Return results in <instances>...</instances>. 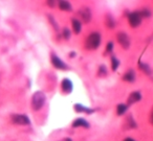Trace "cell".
<instances>
[{
    "instance_id": "1",
    "label": "cell",
    "mask_w": 153,
    "mask_h": 141,
    "mask_svg": "<svg viewBox=\"0 0 153 141\" xmlns=\"http://www.w3.org/2000/svg\"><path fill=\"white\" fill-rule=\"evenodd\" d=\"M45 104V95L41 91H37L34 93L33 98H31V107L35 111L40 110Z\"/></svg>"
},
{
    "instance_id": "2",
    "label": "cell",
    "mask_w": 153,
    "mask_h": 141,
    "mask_svg": "<svg viewBox=\"0 0 153 141\" xmlns=\"http://www.w3.org/2000/svg\"><path fill=\"white\" fill-rule=\"evenodd\" d=\"M101 43V36L98 33H92L89 35V37L86 40V47L88 49H95L98 48Z\"/></svg>"
},
{
    "instance_id": "3",
    "label": "cell",
    "mask_w": 153,
    "mask_h": 141,
    "mask_svg": "<svg viewBox=\"0 0 153 141\" xmlns=\"http://www.w3.org/2000/svg\"><path fill=\"white\" fill-rule=\"evenodd\" d=\"M129 19V23L132 27H138V25L142 22V16L140 15L138 12H134V13H131L128 17Z\"/></svg>"
},
{
    "instance_id": "4",
    "label": "cell",
    "mask_w": 153,
    "mask_h": 141,
    "mask_svg": "<svg viewBox=\"0 0 153 141\" xmlns=\"http://www.w3.org/2000/svg\"><path fill=\"white\" fill-rule=\"evenodd\" d=\"M118 41L122 47L124 49H127L130 45V40H129L128 36L126 35L125 33H118Z\"/></svg>"
},
{
    "instance_id": "5",
    "label": "cell",
    "mask_w": 153,
    "mask_h": 141,
    "mask_svg": "<svg viewBox=\"0 0 153 141\" xmlns=\"http://www.w3.org/2000/svg\"><path fill=\"white\" fill-rule=\"evenodd\" d=\"M12 120L18 124H29V119L26 115H14Z\"/></svg>"
},
{
    "instance_id": "6",
    "label": "cell",
    "mask_w": 153,
    "mask_h": 141,
    "mask_svg": "<svg viewBox=\"0 0 153 141\" xmlns=\"http://www.w3.org/2000/svg\"><path fill=\"white\" fill-rule=\"evenodd\" d=\"M51 63H53V65L56 67V68H58V69H67V65L65 64L63 61H61V60L59 59V57H57L56 55H51Z\"/></svg>"
},
{
    "instance_id": "7",
    "label": "cell",
    "mask_w": 153,
    "mask_h": 141,
    "mask_svg": "<svg viewBox=\"0 0 153 141\" xmlns=\"http://www.w3.org/2000/svg\"><path fill=\"white\" fill-rule=\"evenodd\" d=\"M61 88H62V91L66 94L70 93L72 91V83H71L70 79L68 78H64L61 83Z\"/></svg>"
},
{
    "instance_id": "8",
    "label": "cell",
    "mask_w": 153,
    "mask_h": 141,
    "mask_svg": "<svg viewBox=\"0 0 153 141\" xmlns=\"http://www.w3.org/2000/svg\"><path fill=\"white\" fill-rule=\"evenodd\" d=\"M79 14H80L81 18H82V20L84 21V22L88 23L89 21H90V19H91V13H90V9H87V7H84V9H80Z\"/></svg>"
},
{
    "instance_id": "9",
    "label": "cell",
    "mask_w": 153,
    "mask_h": 141,
    "mask_svg": "<svg viewBox=\"0 0 153 141\" xmlns=\"http://www.w3.org/2000/svg\"><path fill=\"white\" fill-rule=\"evenodd\" d=\"M141 98H142V96H141L140 92H132L130 94V96L128 97V100H127V102H128V106L141 100Z\"/></svg>"
},
{
    "instance_id": "10",
    "label": "cell",
    "mask_w": 153,
    "mask_h": 141,
    "mask_svg": "<svg viewBox=\"0 0 153 141\" xmlns=\"http://www.w3.org/2000/svg\"><path fill=\"white\" fill-rule=\"evenodd\" d=\"M72 126L73 128H78V126H83V128H89V124L84 120L82 118H79V119H75V121L72 122Z\"/></svg>"
},
{
    "instance_id": "11",
    "label": "cell",
    "mask_w": 153,
    "mask_h": 141,
    "mask_svg": "<svg viewBox=\"0 0 153 141\" xmlns=\"http://www.w3.org/2000/svg\"><path fill=\"white\" fill-rule=\"evenodd\" d=\"M75 111H77V112H85V113H88V114L94 112V110H93V109L85 108V107H83L82 105H75Z\"/></svg>"
},
{
    "instance_id": "12",
    "label": "cell",
    "mask_w": 153,
    "mask_h": 141,
    "mask_svg": "<svg viewBox=\"0 0 153 141\" xmlns=\"http://www.w3.org/2000/svg\"><path fill=\"white\" fill-rule=\"evenodd\" d=\"M72 27L75 33H79L81 31V22L78 19H72Z\"/></svg>"
},
{
    "instance_id": "13",
    "label": "cell",
    "mask_w": 153,
    "mask_h": 141,
    "mask_svg": "<svg viewBox=\"0 0 153 141\" xmlns=\"http://www.w3.org/2000/svg\"><path fill=\"white\" fill-rule=\"evenodd\" d=\"M123 78H124L125 81H128V82H133L134 78H135V74H134V72H133L132 70H130L124 75Z\"/></svg>"
},
{
    "instance_id": "14",
    "label": "cell",
    "mask_w": 153,
    "mask_h": 141,
    "mask_svg": "<svg viewBox=\"0 0 153 141\" xmlns=\"http://www.w3.org/2000/svg\"><path fill=\"white\" fill-rule=\"evenodd\" d=\"M59 7H60V9H63V11H71L70 3L67 2V1H60V3H59Z\"/></svg>"
},
{
    "instance_id": "15",
    "label": "cell",
    "mask_w": 153,
    "mask_h": 141,
    "mask_svg": "<svg viewBox=\"0 0 153 141\" xmlns=\"http://www.w3.org/2000/svg\"><path fill=\"white\" fill-rule=\"evenodd\" d=\"M127 111V106L126 105H123V104H121V105H119L118 106V114L119 115H123L125 112Z\"/></svg>"
},
{
    "instance_id": "16",
    "label": "cell",
    "mask_w": 153,
    "mask_h": 141,
    "mask_svg": "<svg viewBox=\"0 0 153 141\" xmlns=\"http://www.w3.org/2000/svg\"><path fill=\"white\" fill-rule=\"evenodd\" d=\"M106 24H107V26L108 27H114V21H113V19H112V17H110V16H107V18H106Z\"/></svg>"
},
{
    "instance_id": "17",
    "label": "cell",
    "mask_w": 153,
    "mask_h": 141,
    "mask_svg": "<svg viewBox=\"0 0 153 141\" xmlns=\"http://www.w3.org/2000/svg\"><path fill=\"white\" fill-rule=\"evenodd\" d=\"M111 63H112V70L116 71V68H118V66H119V64H120V62H119L116 57H111Z\"/></svg>"
},
{
    "instance_id": "18",
    "label": "cell",
    "mask_w": 153,
    "mask_h": 141,
    "mask_svg": "<svg viewBox=\"0 0 153 141\" xmlns=\"http://www.w3.org/2000/svg\"><path fill=\"white\" fill-rule=\"evenodd\" d=\"M141 67H142V69L144 71H146L148 74H151V70H150V68H149V66L148 65H146V64H141Z\"/></svg>"
},
{
    "instance_id": "19",
    "label": "cell",
    "mask_w": 153,
    "mask_h": 141,
    "mask_svg": "<svg viewBox=\"0 0 153 141\" xmlns=\"http://www.w3.org/2000/svg\"><path fill=\"white\" fill-rule=\"evenodd\" d=\"M63 35H64L65 39H69V37H70V31H69V29L64 28V31H63Z\"/></svg>"
},
{
    "instance_id": "20",
    "label": "cell",
    "mask_w": 153,
    "mask_h": 141,
    "mask_svg": "<svg viewBox=\"0 0 153 141\" xmlns=\"http://www.w3.org/2000/svg\"><path fill=\"white\" fill-rule=\"evenodd\" d=\"M113 48V43L112 42H108V44H107V48H106V53H109L111 50H112Z\"/></svg>"
},
{
    "instance_id": "21",
    "label": "cell",
    "mask_w": 153,
    "mask_h": 141,
    "mask_svg": "<svg viewBox=\"0 0 153 141\" xmlns=\"http://www.w3.org/2000/svg\"><path fill=\"white\" fill-rule=\"evenodd\" d=\"M48 4L51 5V7H53V5H55V2H53H53H51V1H48Z\"/></svg>"
},
{
    "instance_id": "22",
    "label": "cell",
    "mask_w": 153,
    "mask_h": 141,
    "mask_svg": "<svg viewBox=\"0 0 153 141\" xmlns=\"http://www.w3.org/2000/svg\"><path fill=\"white\" fill-rule=\"evenodd\" d=\"M124 141H134L133 139H131V138H127V139H125Z\"/></svg>"
},
{
    "instance_id": "23",
    "label": "cell",
    "mask_w": 153,
    "mask_h": 141,
    "mask_svg": "<svg viewBox=\"0 0 153 141\" xmlns=\"http://www.w3.org/2000/svg\"><path fill=\"white\" fill-rule=\"evenodd\" d=\"M62 141H71V139H69V138H65V139H63Z\"/></svg>"
}]
</instances>
